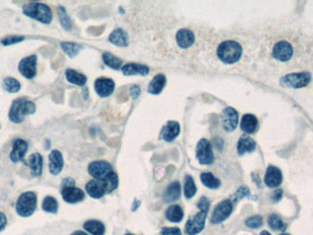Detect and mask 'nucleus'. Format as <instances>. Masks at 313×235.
Returning <instances> with one entry per match:
<instances>
[{
  "label": "nucleus",
  "instance_id": "1",
  "mask_svg": "<svg viewBox=\"0 0 313 235\" xmlns=\"http://www.w3.org/2000/svg\"><path fill=\"white\" fill-rule=\"evenodd\" d=\"M242 47L235 40H225L219 45L217 49L218 57L227 65L238 62L242 56Z\"/></svg>",
  "mask_w": 313,
  "mask_h": 235
},
{
  "label": "nucleus",
  "instance_id": "2",
  "mask_svg": "<svg viewBox=\"0 0 313 235\" xmlns=\"http://www.w3.org/2000/svg\"><path fill=\"white\" fill-rule=\"evenodd\" d=\"M36 111V106L26 98H18L13 102L9 111V118L15 123H20L24 120L26 115H31Z\"/></svg>",
  "mask_w": 313,
  "mask_h": 235
},
{
  "label": "nucleus",
  "instance_id": "3",
  "mask_svg": "<svg viewBox=\"0 0 313 235\" xmlns=\"http://www.w3.org/2000/svg\"><path fill=\"white\" fill-rule=\"evenodd\" d=\"M23 13L44 24H49L52 20L51 8L43 3L31 2L29 4H26L23 6Z\"/></svg>",
  "mask_w": 313,
  "mask_h": 235
},
{
  "label": "nucleus",
  "instance_id": "4",
  "mask_svg": "<svg viewBox=\"0 0 313 235\" xmlns=\"http://www.w3.org/2000/svg\"><path fill=\"white\" fill-rule=\"evenodd\" d=\"M37 195L32 191L22 193L16 203V210L20 217L32 216L37 209Z\"/></svg>",
  "mask_w": 313,
  "mask_h": 235
},
{
  "label": "nucleus",
  "instance_id": "5",
  "mask_svg": "<svg viewBox=\"0 0 313 235\" xmlns=\"http://www.w3.org/2000/svg\"><path fill=\"white\" fill-rule=\"evenodd\" d=\"M312 79L310 73H294L289 74L281 78L282 85H286L292 88H301L309 85Z\"/></svg>",
  "mask_w": 313,
  "mask_h": 235
},
{
  "label": "nucleus",
  "instance_id": "6",
  "mask_svg": "<svg viewBox=\"0 0 313 235\" xmlns=\"http://www.w3.org/2000/svg\"><path fill=\"white\" fill-rule=\"evenodd\" d=\"M196 157L199 163L202 164H211L214 161V156L212 153V146L211 143L206 140L202 139L196 147Z\"/></svg>",
  "mask_w": 313,
  "mask_h": 235
},
{
  "label": "nucleus",
  "instance_id": "7",
  "mask_svg": "<svg viewBox=\"0 0 313 235\" xmlns=\"http://www.w3.org/2000/svg\"><path fill=\"white\" fill-rule=\"evenodd\" d=\"M233 211V202L230 199H225L224 201L219 203L216 208L213 210L211 215V223H221L225 221Z\"/></svg>",
  "mask_w": 313,
  "mask_h": 235
},
{
  "label": "nucleus",
  "instance_id": "8",
  "mask_svg": "<svg viewBox=\"0 0 313 235\" xmlns=\"http://www.w3.org/2000/svg\"><path fill=\"white\" fill-rule=\"evenodd\" d=\"M90 175L97 180H103L113 172L112 165L105 161H95L88 166Z\"/></svg>",
  "mask_w": 313,
  "mask_h": 235
},
{
  "label": "nucleus",
  "instance_id": "9",
  "mask_svg": "<svg viewBox=\"0 0 313 235\" xmlns=\"http://www.w3.org/2000/svg\"><path fill=\"white\" fill-rule=\"evenodd\" d=\"M19 71L28 79H32L37 74V56L31 55L19 62Z\"/></svg>",
  "mask_w": 313,
  "mask_h": 235
},
{
  "label": "nucleus",
  "instance_id": "10",
  "mask_svg": "<svg viewBox=\"0 0 313 235\" xmlns=\"http://www.w3.org/2000/svg\"><path fill=\"white\" fill-rule=\"evenodd\" d=\"M206 217L207 212L200 211L192 219L189 220L185 225L186 234L189 235H195L201 233L205 228Z\"/></svg>",
  "mask_w": 313,
  "mask_h": 235
},
{
  "label": "nucleus",
  "instance_id": "11",
  "mask_svg": "<svg viewBox=\"0 0 313 235\" xmlns=\"http://www.w3.org/2000/svg\"><path fill=\"white\" fill-rule=\"evenodd\" d=\"M221 119L224 130L231 132L237 129L238 124V113L235 109L228 107L224 109L222 112Z\"/></svg>",
  "mask_w": 313,
  "mask_h": 235
},
{
  "label": "nucleus",
  "instance_id": "12",
  "mask_svg": "<svg viewBox=\"0 0 313 235\" xmlns=\"http://www.w3.org/2000/svg\"><path fill=\"white\" fill-rule=\"evenodd\" d=\"M292 55H293V48L288 41L281 40L278 42L273 48V56L278 61L287 62L291 59Z\"/></svg>",
  "mask_w": 313,
  "mask_h": 235
},
{
  "label": "nucleus",
  "instance_id": "13",
  "mask_svg": "<svg viewBox=\"0 0 313 235\" xmlns=\"http://www.w3.org/2000/svg\"><path fill=\"white\" fill-rule=\"evenodd\" d=\"M95 88L98 96L102 98L109 97L115 90V82L112 79L105 78L96 79Z\"/></svg>",
  "mask_w": 313,
  "mask_h": 235
},
{
  "label": "nucleus",
  "instance_id": "14",
  "mask_svg": "<svg viewBox=\"0 0 313 235\" xmlns=\"http://www.w3.org/2000/svg\"><path fill=\"white\" fill-rule=\"evenodd\" d=\"M282 173L278 167L270 165L265 175V184L271 189L278 188L282 183Z\"/></svg>",
  "mask_w": 313,
  "mask_h": 235
},
{
  "label": "nucleus",
  "instance_id": "15",
  "mask_svg": "<svg viewBox=\"0 0 313 235\" xmlns=\"http://www.w3.org/2000/svg\"><path fill=\"white\" fill-rule=\"evenodd\" d=\"M62 196L64 201L74 204L83 200L84 192L75 187H67L62 189Z\"/></svg>",
  "mask_w": 313,
  "mask_h": 235
},
{
  "label": "nucleus",
  "instance_id": "16",
  "mask_svg": "<svg viewBox=\"0 0 313 235\" xmlns=\"http://www.w3.org/2000/svg\"><path fill=\"white\" fill-rule=\"evenodd\" d=\"M64 157L61 152L53 150L49 157V169L51 175L57 176L64 168Z\"/></svg>",
  "mask_w": 313,
  "mask_h": 235
},
{
  "label": "nucleus",
  "instance_id": "17",
  "mask_svg": "<svg viewBox=\"0 0 313 235\" xmlns=\"http://www.w3.org/2000/svg\"><path fill=\"white\" fill-rule=\"evenodd\" d=\"M28 151V144L24 140L17 139L13 144V149L10 154V159L14 163L23 161Z\"/></svg>",
  "mask_w": 313,
  "mask_h": 235
},
{
  "label": "nucleus",
  "instance_id": "18",
  "mask_svg": "<svg viewBox=\"0 0 313 235\" xmlns=\"http://www.w3.org/2000/svg\"><path fill=\"white\" fill-rule=\"evenodd\" d=\"M85 190L87 191L88 195L93 198H101L106 193L105 187L103 180H97V179L91 180L86 184Z\"/></svg>",
  "mask_w": 313,
  "mask_h": 235
},
{
  "label": "nucleus",
  "instance_id": "19",
  "mask_svg": "<svg viewBox=\"0 0 313 235\" xmlns=\"http://www.w3.org/2000/svg\"><path fill=\"white\" fill-rule=\"evenodd\" d=\"M179 124L177 121H169L160 132V137L166 142H173L179 136Z\"/></svg>",
  "mask_w": 313,
  "mask_h": 235
},
{
  "label": "nucleus",
  "instance_id": "20",
  "mask_svg": "<svg viewBox=\"0 0 313 235\" xmlns=\"http://www.w3.org/2000/svg\"><path fill=\"white\" fill-rule=\"evenodd\" d=\"M176 41L180 48L187 49L195 41L194 33L188 29H181L176 34Z\"/></svg>",
  "mask_w": 313,
  "mask_h": 235
},
{
  "label": "nucleus",
  "instance_id": "21",
  "mask_svg": "<svg viewBox=\"0 0 313 235\" xmlns=\"http://www.w3.org/2000/svg\"><path fill=\"white\" fill-rule=\"evenodd\" d=\"M122 72L125 76H147L149 72L148 66L139 64H128L122 67Z\"/></svg>",
  "mask_w": 313,
  "mask_h": 235
},
{
  "label": "nucleus",
  "instance_id": "22",
  "mask_svg": "<svg viewBox=\"0 0 313 235\" xmlns=\"http://www.w3.org/2000/svg\"><path fill=\"white\" fill-rule=\"evenodd\" d=\"M256 142L247 135H243L239 139L237 144V152L240 156H243L246 153H252L256 150Z\"/></svg>",
  "mask_w": 313,
  "mask_h": 235
},
{
  "label": "nucleus",
  "instance_id": "23",
  "mask_svg": "<svg viewBox=\"0 0 313 235\" xmlns=\"http://www.w3.org/2000/svg\"><path fill=\"white\" fill-rule=\"evenodd\" d=\"M29 167L32 169V175L36 177L41 176L43 167V159L39 154H33L28 162Z\"/></svg>",
  "mask_w": 313,
  "mask_h": 235
},
{
  "label": "nucleus",
  "instance_id": "24",
  "mask_svg": "<svg viewBox=\"0 0 313 235\" xmlns=\"http://www.w3.org/2000/svg\"><path fill=\"white\" fill-rule=\"evenodd\" d=\"M166 85V78L164 75L159 74L154 77L153 79L148 85L147 91L152 95H159L163 90L164 86Z\"/></svg>",
  "mask_w": 313,
  "mask_h": 235
},
{
  "label": "nucleus",
  "instance_id": "25",
  "mask_svg": "<svg viewBox=\"0 0 313 235\" xmlns=\"http://www.w3.org/2000/svg\"><path fill=\"white\" fill-rule=\"evenodd\" d=\"M258 125V121L256 116L252 114H245L243 115L241 120V129L245 133H254L256 131Z\"/></svg>",
  "mask_w": 313,
  "mask_h": 235
},
{
  "label": "nucleus",
  "instance_id": "26",
  "mask_svg": "<svg viewBox=\"0 0 313 235\" xmlns=\"http://www.w3.org/2000/svg\"><path fill=\"white\" fill-rule=\"evenodd\" d=\"M109 41L116 46L126 47L128 45V33L122 29H116L110 34Z\"/></svg>",
  "mask_w": 313,
  "mask_h": 235
},
{
  "label": "nucleus",
  "instance_id": "27",
  "mask_svg": "<svg viewBox=\"0 0 313 235\" xmlns=\"http://www.w3.org/2000/svg\"><path fill=\"white\" fill-rule=\"evenodd\" d=\"M179 196H180V185L179 182H173L170 184V186L165 190L163 199L167 203L173 202L177 200Z\"/></svg>",
  "mask_w": 313,
  "mask_h": 235
},
{
  "label": "nucleus",
  "instance_id": "28",
  "mask_svg": "<svg viewBox=\"0 0 313 235\" xmlns=\"http://www.w3.org/2000/svg\"><path fill=\"white\" fill-rule=\"evenodd\" d=\"M83 228L93 235H104L105 233V227L104 223L96 220H90L84 222Z\"/></svg>",
  "mask_w": 313,
  "mask_h": 235
},
{
  "label": "nucleus",
  "instance_id": "29",
  "mask_svg": "<svg viewBox=\"0 0 313 235\" xmlns=\"http://www.w3.org/2000/svg\"><path fill=\"white\" fill-rule=\"evenodd\" d=\"M65 76H66V78L70 83L74 84V85H80V86L85 85V83L87 81L86 77L83 74L77 72V71L72 70V69L66 70Z\"/></svg>",
  "mask_w": 313,
  "mask_h": 235
},
{
  "label": "nucleus",
  "instance_id": "30",
  "mask_svg": "<svg viewBox=\"0 0 313 235\" xmlns=\"http://www.w3.org/2000/svg\"><path fill=\"white\" fill-rule=\"evenodd\" d=\"M166 218L170 222H181L183 219V210L179 205H173L167 209Z\"/></svg>",
  "mask_w": 313,
  "mask_h": 235
},
{
  "label": "nucleus",
  "instance_id": "31",
  "mask_svg": "<svg viewBox=\"0 0 313 235\" xmlns=\"http://www.w3.org/2000/svg\"><path fill=\"white\" fill-rule=\"evenodd\" d=\"M201 181L206 188L211 189V190H216L221 185L220 180L211 173H203L201 175Z\"/></svg>",
  "mask_w": 313,
  "mask_h": 235
},
{
  "label": "nucleus",
  "instance_id": "32",
  "mask_svg": "<svg viewBox=\"0 0 313 235\" xmlns=\"http://www.w3.org/2000/svg\"><path fill=\"white\" fill-rule=\"evenodd\" d=\"M103 61L106 66H109L110 68L115 69V70L120 69L122 67V64H123L121 59H119L115 55H113L112 53L107 52L103 53Z\"/></svg>",
  "mask_w": 313,
  "mask_h": 235
},
{
  "label": "nucleus",
  "instance_id": "33",
  "mask_svg": "<svg viewBox=\"0 0 313 235\" xmlns=\"http://www.w3.org/2000/svg\"><path fill=\"white\" fill-rule=\"evenodd\" d=\"M59 209V204L57 199L55 197L51 196H47L42 201V209L45 212L48 213H57Z\"/></svg>",
  "mask_w": 313,
  "mask_h": 235
},
{
  "label": "nucleus",
  "instance_id": "34",
  "mask_svg": "<svg viewBox=\"0 0 313 235\" xmlns=\"http://www.w3.org/2000/svg\"><path fill=\"white\" fill-rule=\"evenodd\" d=\"M103 182L104 184L106 193H111L118 186V176L115 173L112 172L105 178L103 179Z\"/></svg>",
  "mask_w": 313,
  "mask_h": 235
},
{
  "label": "nucleus",
  "instance_id": "35",
  "mask_svg": "<svg viewBox=\"0 0 313 235\" xmlns=\"http://www.w3.org/2000/svg\"><path fill=\"white\" fill-rule=\"evenodd\" d=\"M197 192L196 185L194 183V180L191 176H187L185 178V184H184V195L186 198L190 199L192 196H195Z\"/></svg>",
  "mask_w": 313,
  "mask_h": 235
},
{
  "label": "nucleus",
  "instance_id": "36",
  "mask_svg": "<svg viewBox=\"0 0 313 235\" xmlns=\"http://www.w3.org/2000/svg\"><path fill=\"white\" fill-rule=\"evenodd\" d=\"M61 47L64 50V52L71 58L77 55L81 51V49H83V46L73 42H63L61 44Z\"/></svg>",
  "mask_w": 313,
  "mask_h": 235
},
{
  "label": "nucleus",
  "instance_id": "37",
  "mask_svg": "<svg viewBox=\"0 0 313 235\" xmlns=\"http://www.w3.org/2000/svg\"><path fill=\"white\" fill-rule=\"evenodd\" d=\"M3 87L6 91L9 93H17L20 89V84L17 79L6 78L3 81Z\"/></svg>",
  "mask_w": 313,
  "mask_h": 235
},
{
  "label": "nucleus",
  "instance_id": "38",
  "mask_svg": "<svg viewBox=\"0 0 313 235\" xmlns=\"http://www.w3.org/2000/svg\"><path fill=\"white\" fill-rule=\"evenodd\" d=\"M58 14L62 26L64 27L66 31H70L71 28V21H70L69 16L67 15V12L64 7H58Z\"/></svg>",
  "mask_w": 313,
  "mask_h": 235
},
{
  "label": "nucleus",
  "instance_id": "39",
  "mask_svg": "<svg viewBox=\"0 0 313 235\" xmlns=\"http://www.w3.org/2000/svg\"><path fill=\"white\" fill-rule=\"evenodd\" d=\"M269 224L270 228L274 231H282L285 229L284 222H282L281 219L277 214L269 216Z\"/></svg>",
  "mask_w": 313,
  "mask_h": 235
},
{
  "label": "nucleus",
  "instance_id": "40",
  "mask_svg": "<svg viewBox=\"0 0 313 235\" xmlns=\"http://www.w3.org/2000/svg\"><path fill=\"white\" fill-rule=\"evenodd\" d=\"M245 225L251 229L260 228L263 225V218L260 215L252 216L245 221Z\"/></svg>",
  "mask_w": 313,
  "mask_h": 235
},
{
  "label": "nucleus",
  "instance_id": "41",
  "mask_svg": "<svg viewBox=\"0 0 313 235\" xmlns=\"http://www.w3.org/2000/svg\"><path fill=\"white\" fill-rule=\"evenodd\" d=\"M24 39V37H21V36H10V37H6L5 39H2V44L3 45H12V44H16L18 42H20Z\"/></svg>",
  "mask_w": 313,
  "mask_h": 235
},
{
  "label": "nucleus",
  "instance_id": "42",
  "mask_svg": "<svg viewBox=\"0 0 313 235\" xmlns=\"http://www.w3.org/2000/svg\"><path fill=\"white\" fill-rule=\"evenodd\" d=\"M160 235H181V232L177 227H164L161 230Z\"/></svg>",
  "mask_w": 313,
  "mask_h": 235
},
{
  "label": "nucleus",
  "instance_id": "43",
  "mask_svg": "<svg viewBox=\"0 0 313 235\" xmlns=\"http://www.w3.org/2000/svg\"><path fill=\"white\" fill-rule=\"evenodd\" d=\"M197 207H198V209H201V211L208 212L209 208H210V201L208 200L207 197L203 196L197 203Z\"/></svg>",
  "mask_w": 313,
  "mask_h": 235
},
{
  "label": "nucleus",
  "instance_id": "44",
  "mask_svg": "<svg viewBox=\"0 0 313 235\" xmlns=\"http://www.w3.org/2000/svg\"><path fill=\"white\" fill-rule=\"evenodd\" d=\"M249 196V190L246 187H241L239 190H237V193L235 194V201L242 198L243 196Z\"/></svg>",
  "mask_w": 313,
  "mask_h": 235
},
{
  "label": "nucleus",
  "instance_id": "45",
  "mask_svg": "<svg viewBox=\"0 0 313 235\" xmlns=\"http://www.w3.org/2000/svg\"><path fill=\"white\" fill-rule=\"evenodd\" d=\"M7 224V218L4 212H0V232L4 231Z\"/></svg>",
  "mask_w": 313,
  "mask_h": 235
},
{
  "label": "nucleus",
  "instance_id": "46",
  "mask_svg": "<svg viewBox=\"0 0 313 235\" xmlns=\"http://www.w3.org/2000/svg\"><path fill=\"white\" fill-rule=\"evenodd\" d=\"M140 87L139 85H133L130 89V94L132 96V98L136 99V98H139L140 95Z\"/></svg>",
  "mask_w": 313,
  "mask_h": 235
},
{
  "label": "nucleus",
  "instance_id": "47",
  "mask_svg": "<svg viewBox=\"0 0 313 235\" xmlns=\"http://www.w3.org/2000/svg\"><path fill=\"white\" fill-rule=\"evenodd\" d=\"M74 180L72 179V178H70V177H68V178H66V179H64V181H63V184H62V186H63V188H67V187H74Z\"/></svg>",
  "mask_w": 313,
  "mask_h": 235
},
{
  "label": "nucleus",
  "instance_id": "48",
  "mask_svg": "<svg viewBox=\"0 0 313 235\" xmlns=\"http://www.w3.org/2000/svg\"><path fill=\"white\" fill-rule=\"evenodd\" d=\"M282 196H283V191H282L281 190H275V191H274V193H273L272 198H273V200H274L276 202V201L280 200V198H281Z\"/></svg>",
  "mask_w": 313,
  "mask_h": 235
},
{
  "label": "nucleus",
  "instance_id": "49",
  "mask_svg": "<svg viewBox=\"0 0 313 235\" xmlns=\"http://www.w3.org/2000/svg\"><path fill=\"white\" fill-rule=\"evenodd\" d=\"M139 205H140V202H139V200H135L134 204H133V206H134V207H133L132 210H133V211L136 210V209H138V208L139 207Z\"/></svg>",
  "mask_w": 313,
  "mask_h": 235
},
{
  "label": "nucleus",
  "instance_id": "50",
  "mask_svg": "<svg viewBox=\"0 0 313 235\" xmlns=\"http://www.w3.org/2000/svg\"><path fill=\"white\" fill-rule=\"evenodd\" d=\"M70 235H88L87 234H85V233H83L82 231H76V232H74V233H72Z\"/></svg>",
  "mask_w": 313,
  "mask_h": 235
},
{
  "label": "nucleus",
  "instance_id": "51",
  "mask_svg": "<svg viewBox=\"0 0 313 235\" xmlns=\"http://www.w3.org/2000/svg\"><path fill=\"white\" fill-rule=\"evenodd\" d=\"M260 235H271L269 234L268 231H263V232H261V234H260Z\"/></svg>",
  "mask_w": 313,
  "mask_h": 235
},
{
  "label": "nucleus",
  "instance_id": "52",
  "mask_svg": "<svg viewBox=\"0 0 313 235\" xmlns=\"http://www.w3.org/2000/svg\"><path fill=\"white\" fill-rule=\"evenodd\" d=\"M288 235V234H282V235Z\"/></svg>",
  "mask_w": 313,
  "mask_h": 235
},
{
  "label": "nucleus",
  "instance_id": "53",
  "mask_svg": "<svg viewBox=\"0 0 313 235\" xmlns=\"http://www.w3.org/2000/svg\"><path fill=\"white\" fill-rule=\"evenodd\" d=\"M130 235V234H128V235Z\"/></svg>",
  "mask_w": 313,
  "mask_h": 235
}]
</instances>
